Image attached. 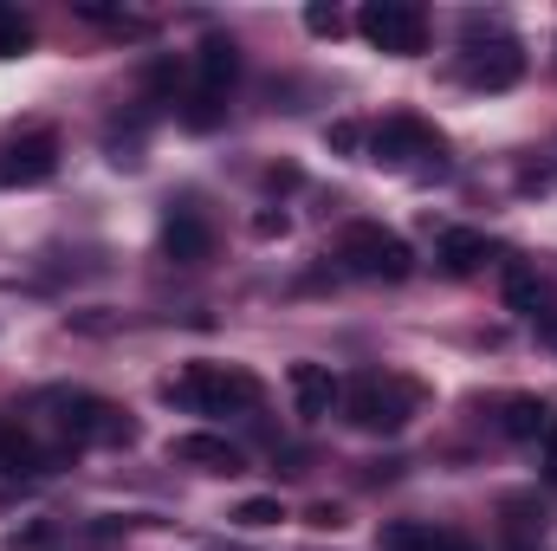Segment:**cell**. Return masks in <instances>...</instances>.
Instances as JSON below:
<instances>
[{
    "mask_svg": "<svg viewBox=\"0 0 557 551\" xmlns=\"http://www.w3.org/2000/svg\"><path fill=\"white\" fill-rule=\"evenodd\" d=\"M234 519H240V526H253V532H260V526H278V519H285V506H278V500H247V506H240V513H234Z\"/></svg>",
    "mask_w": 557,
    "mask_h": 551,
    "instance_id": "obj_18",
    "label": "cell"
},
{
    "mask_svg": "<svg viewBox=\"0 0 557 551\" xmlns=\"http://www.w3.org/2000/svg\"><path fill=\"white\" fill-rule=\"evenodd\" d=\"M519 72H525V52H519L512 39L473 46V52H467V65H460V78H467L473 91H506V85H519Z\"/></svg>",
    "mask_w": 557,
    "mask_h": 551,
    "instance_id": "obj_10",
    "label": "cell"
},
{
    "mask_svg": "<svg viewBox=\"0 0 557 551\" xmlns=\"http://www.w3.org/2000/svg\"><path fill=\"white\" fill-rule=\"evenodd\" d=\"M539 441H545V474H557V409H552V421H545Z\"/></svg>",
    "mask_w": 557,
    "mask_h": 551,
    "instance_id": "obj_22",
    "label": "cell"
},
{
    "mask_svg": "<svg viewBox=\"0 0 557 551\" xmlns=\"http://www.w3.org/2000/svg\"><path fill=\"white\" fill-rule=\"evenodd\" d=\"M434 260H441L447 279H473L486 260H499V241H486V234H473V228H454V234H441Z\"/></svg>",
    "mask_w": 557,
    "mask_h": 551,
    "instance_id": "obj_13",
    "label": "cell"
},
{
    "mask_svg": "<svg viewBox=\"0 0 557 551\" xmlns=\"http://www.w3.org/2000/svg\"><path fill=\"white\" fill-rule=\"evenodd\" d=\"M337 260H344L350 279H376V285H403V279L416 273V247H409L403 234L376 228V221H357V228L337 241Z\"/></svg>",
    "mask_w": 557,
    "mask_h": 551,
    "instance_id": "obj_3",
    "label": "cell"
},
{
    "mask_svg": "<svg viewBox=\"0 0 557 551\" xmlns=\"http://www.w3.org/2000/svg\"><path fill=\"white\" fill-rule=\"evenodd\" d=\"M26 46H33V20H26L20 7L0 0V59H20Z\"/></svg>",
    "mask_w": 557,
    "mask_h": 551,
    "instance_id": "obj_17",
    "label": "cell"
},
{
    "mask_svg": "<svg viewBox=\"0 0 557 551\" xmlns=\"http://www.w3.org/2000/svg\"><path fill=\"white\" fill-rule=\"evenodd\" d=\"M305 526H318V532H337V526H344V513H337V506H311V513H305Z\"/></svg>",
    "mask_w": 557,
    "mask_h": 551,
    "instance_id": "obj_21",
    "label": "cell"
},
{
    "mask_svg": "<svg viewBox=\"0 0 557 551\" xmlns=\"http://www.w3.org/2000/svg\"><path fill=\"white\" fill-rule=\"evenodd\" d=\"M357 143H363L357 124H331V149H357Z\"/></svg>",
    "mask_w": 557,
    "mask_h": 551,
    "instance_id": "obj_23",
    "label": "cell"
},
{
    "mask_svg": "<svg viewBox=\"0 0 557 551\" xmlns=\"http://www.w3.org/2000/svg\"><path fill=\"white\" fill-rule=\"evenodd\" d=\"M441 131L434 124H421V118H383L376 131H370V162H389V169H403V162H416V156H434L441 162Z\"/></svg>",
    "mask_w": 557,
    "mask_h": 551,
    "instance_id": "obj_6",
    "label": "cell"
},
{
    "mask_svg": "<svg viewBox=\"0 0 557 551\" xmlns=\"http://www.w3.org/2000/svg\"><path fill=\"white\" fill-rule=\"evenodd\" d=\"M421 390L409 377H357L350 390H344V415L363 428V434H403L409 428V415H416Z\"/></svg>",
    "mask_w": 557,
    "mask_h": 551,
    "instance_id": "obj_4",
    "label": "cell"
},
{
    "mask_svg": "<svg viewBox=\"0 0 557 551\" xmlns=\"http://www.w3.org/2000/svg\"><path fill=\"white\" fill-rule=\"evenodd\" d=\"M357 33H363L376 52H389V59L428 52V13H421L416 0H370V7L357 13Z\"/></svg>",
    "mask_w": 557,
    "mask_h": 551,
    "instance_id": "obj_5",
    "label": "cell"
},
{
    "mask_svg": "<svg viewBox=\"0 0 557 551\" xmlns=\"http://www.w3.org/2000/svg\"><path fill=\"white\" fill-rule=\"evenodd\" d=\"M305 26H311V33H331V39H337V33H344V13H337V7H311V13H305Z\"/></svg>",
    "mask_w": 557,
    "mask_h": 551,
    "instance_id": "obj_19",
    "label": "cell"
},
{
    "mask_svg": "<svg viewBox=\"0 0 557 551\" xmlns=\"http://www.w3.org/2000/svg\"><path fill=\"white\" fill-rule=\"evenodd\" d=\"M46 539H52V526H26V532H13V539H7V551H39Z\"/></svg>",
    "mask_w": 557,
    "mask_h": 551,
    "instance_id": "obj_20",
    "label": "cell"
},
{
    "mask_svg": "<svg viewBox=\"0 0 557 551\" xmlns=\"http://www.w3.org/2000/svg\"><path fill=\"white\" fill-rule=\"evenodd\" d=\"M59 175V137L52 131H26L0 149V182L7 188H39Z\"/></svg>",
    "mask_w": 557,
    "mask_h": 551,
    "instance_id": "obj_7",
    "label": "cell"
},
{
    "mask_svg": "<svg viewBox=\"0 0 557 551\" xmlns=\"http://www.w3.org/2000/svg\"><path fill=\"white\" fill-rule=\"evenodd\" d=\"M545 421H552V403H539V396H506L499 403V434L506 441H539Z\"/></svg>",
    "mask_w": 557,
    "mask_h": 551,
    "instance_id": "obj_15",
    "label": "cell"
},
{
    "mask_svg": "<svg viewBox=\"0 0 557 551\" xmlns=\"http://www.w3.org/2000/svg\"><path fill=\"white\" fill-rule=\"evenodd\" d=\"M169 461L175 467H201V474H240V448L227 434H175Z\"/></svg>",
    "mask_w": 557,
    "mask_h": 551,
    "instance_id": "obj_12",
    "label": "cell"
},
{
    "mask_svg": "<svg viewBox=\"0 0 557 551\" xmlns=\"http://www.w3.org/2000/svg\"><path fill=\"white\" fill-rule=\"evenodd\" d=\"M162 396L195 415H247L260 403V377L247 364H188L182 377H169Z\"/></svg>",
    "mask_w": 557,
    "mask_h": 551,
    "instance_id": "obj_1",
    "label": "cell"
},
{
    "mask_svg": "<svg viewBox=\"0 0 557 551\" xmlns=\"http://www.w3.org/2000/svg\"><path fill=\"white\" fill-rule=\"evenodd\" d=\"M376 551H467L454 532H441V526H428V519H389L383 532H376Z\"/></svg>",
    "mask_w": 557,
    "mask_h": 551,
    "instance_id": "obj_14",
    "label": "cell"
},
{
    "mask_svg": "<svg viewBox=\"0 0 557 551\" xmlns=\"http://www.w3.org/2000/svg\"><path fill=\"white\" fill-rule=\"evenodd\" d=\"M499 292H506V305L519 311V318H545V279L532 273V267H506V279H499Z\"/></svg>",
    "mask_w": 557,
    "mask_h": 551,
    "instance_id": "obj_16",
    "label": "cell"
},
{
    "mask_svg": "<svg viewBox=\"0 0 557 551\" xmlns=\"http://www.w3.org/2000/svg\"><path fill=\"white\" fill-rule=\"evenodd\" d=\"M46 409H52L59 434L72 448H124V441H137V421L117 409V403L91 396V390H52Z\"/></svg>",
    "mask_w": 557,
    "mask_h": 551,
    "instance_id": "obj_2",
    "label": "cell"
},
{
    "mask_svg": "<svg viewBox=\"0 0 557 551\" xmlns=\"http://www.w3.org/2000/svg\"><path fill=\"white\" fill-rule=\"evenodd\" d=\"M234 78H240V46L227 33H208L201 52H195V98L201 105H221L234 91Z\"/></svg>",
    "mask_w": 557,
    "mask_h": 551,
    "instance_id": "obj_9",
    "label": "cell"
},
{
    "mask_svg": "<svg viewBox=\"0 0 557 551\" xmlns=\"http://www.w3.org/2000/svg\"><path fill=\"white\" fill-rule=\"evenodd\" d=\"M285 383H292V409L305 415V421H324V415L344 403V383H337L324 364H292Z\"/></svg>",
    "mask_w": 557,
    "mask_h": 551,
    "instance_id": "obj_11",
    "label": "cell"
},
{
    "mask_svg": "<svg viewBox=\"0 0 557 551\" xmlns=\"http://www.w3.org/2000/svg\"><path fill=\"white\" fill-rule=\"evenodd\" d=\"M208 254H214V228L201 221L195 201H175V208L162 215V260H175V267H201Z\"/></svg>",
    "mask_w": 557,
    "mask_h": 551,
    "instance_id": "obj_8",
    "label": "cell"
}]
</instances>
